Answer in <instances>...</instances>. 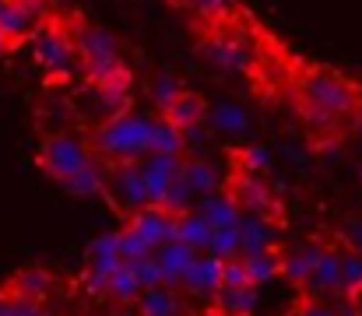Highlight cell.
<instances>
[{
	"mask_svg": "<svg viewBox=\"0 0 362 316\" xmlns=\"http://www.w3.org/2000/svg\"><path fill=\"white\" fill-rule=\"evenodd\" d=\"M180 95H183V88H180V81H176V78H169V74H158V78L151 81V103L158 105L162 112L176 103Z\"/></svg>",
	"mask_w": 362,
	"mask_h": 316,
	"instance_id": "obj_29",
	"label": "cell"
},
{
	"mask_svg": "<svg viewBox=\"0 0 362 316\" xmlns=\"http://www.w3.org/2000/svg\"><path fill=\"white\" fill-rule=\"evenodd\" d=\"M211 225L201 218V214H180V221H176V239L180 242H187V246H194V250H208V242H211Z\"/></svg>",
	"mask_w": 362,
	"mask_h": 316,
	"instance_id": "obj_25",
	"label": "cell"
},
{
	"mask_svg": "<svg viewBox=\"0 0 362 316\" xmlns=\"http://www.w3.org/2000/svg\"><path fill=\"white\" fill-rule=\"evenodd\" d=\"M183 148H187L183 130H176V127L165 123V119H155V127H151V141H148V155H180Z\"/></svg>",
	"mask_w": 362,
	"mask_h": 316,
	"instance_id": "obj_24",
	"label": "cell"
},
{
	"mask_svg": "<svg viewBox=\"0 0 362 316\" xmlns=\"http://www.w3.org/2000/svg\"><path fill=\"white\" fill-rule=\"evenodd\" d=\"M240 162H243V172H257V176H260V172L267 169V162H271V158H267V151H264V148H243Z\"/></svg>",
	"mask_w": 362,
	"mask_h": 316,
	"instance_id": "obj_32",
	"label": "cell"
},
{
	"mask_svg": "<svg viewBox=\"0 0 362 316\" xmlns=\"http://www.w3.org/2000/svg\"><path fill=\"white\" fill-rule=\"evenodd\" d=\"M32 21H35L32 11H25V7L14 4V0H4V7H0V35H4L7 42H21V39L32 32Z\"/></svg>",
	"mask_w": 362,
	"mask_h": 316,
	"instance_id": "obj_23",
	"label": "cell"
},
{
	"mask_svg": "<svg viewBox=\"0 0 362 316\" xmlns=\"http://www.w3.org/2000/svg\"><path fill=\"white\" fill-rule=\"evenodd\" d=\"M7 49H11V42H7V39H4V35H0V57H4V53H7Z\"/></svg>",
	"mask_w": 362,
	"mask_h": 316,
	"instance_id": "obj_36",
	"label": "cell"
},
{
	"mask_svg": "<svg viewBox=\"0 0 362 316\" xmlns=\"http://www.w3.org/2000/svg\"><path fill=\"white\" fill-rule=\"evenodd\" d=\"M103 194L110 197V204L120 211L123 218H134L137 211L151 208L148 201V187L141 180L137 162H120V165H106V187Z\"/></svg>",
	"mask_w": 362,
	"mask_h": 316,
	"instance_id": "obj_3",
	"label": "cell"
},
{
	"mask_svg": "<svg viewBox=\"0 0 362 316\" xmlns=\"http://www.w3.org/2000/svg\"><path fill=\"white\" fill-rule=\"evenodd\" d=\"M204 53H208V60L211 64H218L222 71H246L250 67V49L243 46L240 39H233V35H211L208 42H204Z\"/></svg>",
	"mask_w": 362,
	"mask_h": 316,
	"instance_id": "obj_14",
	"label": "cell"
},
{
	"mask_svg": "<svg viewBox=\"0 0 362 316\" xmlns=\"http://www.w3.org/2000/svg\"><path fill=\"white\" fill-rule=\"evenodd\" d=\"M4 288L28 303H49V295L57 292V278L46 267H21L18 274H11V281Z\"/></svg>",
	"mask_w": 362,
	"mask_h": 316,
	"instance_id": "obj_12",
	"label": "cell"
},
{
	"mask_svg": "<svg viewBox=\"0 0 362 316\" xmlns=\"http://www.w3.org/2000/svg\"><path fill=\"white\" fill-rule=\"evenodd\" d=\"M341 292L345 295H362V250L359 246H341Z\"/></svg>",
	"mask_w": 362,
	"mask_h": 316,
	"instance_id": "obj_26",
	"label": "cell"
},
{
	"mask_svg": "<svg viewBox=\"0 0 362 316\" xmlns=\"http://www.w3.org/2000/svg\"><path fill=\"white\" fill-rule=\"evenodd\" d=\"M296 313L299 316H338L334 310H331V303H327V299H303Z\"/></svg>",
	"mask_w": 362,
	"mask_h": 316,
	"instance_id": "obj_33",
	"label": "cell"
},
{
	"mask_svg": "<svg viewBox=\"0 0 362 316\" xmlns=\"http://www.w3.org/2000/svg\"><path fill=\"white\" fill-rule=\"evenodd\" d=\"M194 257H197V250L187 246V242H180V239L158 246V250H155V260H158V267H162L165 285H180V278H183V271L194 264Z\"/></svg>",
	"mask_w": 362,
	"mask_h": 316,
	"instance_id": "obj_15",
	"label": "cell"
},
{
	"mask_svg": "<svg viewBox=\"0 0 362 316\" xmlns=\"http://www.w3.org/2000/svg\"><path fill=\"white\" fill-rule=\"evenodd\" d=\"M288 316H299V313H288Z\"/></svg>",
	"mask_w": 362,
	"mask_h": 316,
	"instance_id": "obj_37",
	"label": "cell"
},
{
	"mask_svg": "<svg viewBox=\"0 0 362 316\" xmlns=\"http://www.w3.org/2000/svg\"><path fill=\"white\" fill-rule=\"evenodd\" d=\"M137 169H141V180H144V187H148V201H151L155 208H162L169 187H173V183L180 180V172H183V162H180V155H144V158L137 162Z\"/></svg>",
	"mask_w": 362,
	"mask_h": 316,
	"instance_id": "obj_7",
	"label": "cell"
},
{
	"mask_svg": "<svg viewBox=\"0 0 362 316\" xmlns=\"http://www.w3.org/2000/svg\"><path fill=\"white\" fill-rule=\"evenodd\" d=\"M324 250H327V242H324V239H306V242L292 246L288 253H281V278H285L288 285L303 288V285H306V278L313 274L317 260L324 257Z\"/></svg>",
	"mask_w": 362,
	"mask_h": 316,
	"instance_id": "obj_9",
	"label": "cell"
},
{
	"mask_svg": "<svg viewBox=\"0 0 362 316\" xmlns=\"http://www.w3.org/2000/svg\"><path fill=\"white\" fill-rule=\"evenodd\" d=\"M106 316H137V313H134V306H120V310H113V313H106Z\"/></svg>",
	"mask_w": 362,
	"mask_h": 316,
	"instance_id": "obj_34",
	"label": "cell"
},
{
	"mask_svg": "<svg viewBox=\"0 0 362 316\" xmlns=\"http://www.w3.org/2000/svg\"><path fill=\"white\" fill-rule=\"evenodd\" d=\"M35 60L49 78H71L74 71V42L60 28H42L35 35Z\"/></svg>",
	"mask_w": 362,
	"mask_h": 316,
	"instance_id": "obj_5",
	"label": "cell"
},
{
	"mask_svg": "<svg viewBox=\"0 0 362 316\" xmlns=\"http://www.w3.org/2000/svg\"><path fill=\"white\" fill-rule=\"evenodd\" d=\"M60 187H64L71 197H99L103 187H106V165H103L99 158H92L81 172H74L71 180H64Z\"/></svg>",
	"mask_w": 362,
	"mask_h": 316,
	"instance_id": "obj_20",
	"label": "cell"
},
{
	"mask_svg": "<svg viewBox=\"0 0 362 316\" xmlns=\"http://www.w3.org/2000/svg\"><path fill=\"white\" fill-rule=\"evenodd\" d=\"M211 228H226V225H236L240 221L243 211L236 208V201L229 197V194H204V201H201V211H197Z\"/></svg>",
	"mask_w": 362,
	"mask_h": 316,
	"instance_id": "obj_22",
	"label": "cell"
},
{
	"mask_svg": "<svg viewBox=\"0 0 362 316\" xmlns=\"http://www.w3.org/2000/svg\"><path fill=\"white\" fill-rule=\"evenodd\" d=\"M141 278H137V271H134V264H127L123 260L120 267L110 274V281H106V299L110 303H117V306H134V299L141 295Z\"/></svg>",
	"mask_w": 362,
	"mask_h": 316,
	"instance_id": "obj_17",
	"label": "cell"
},
{
	"mask_svg": "<svg viewBox=\"0 0 362 316\" xmlns=\"http://www.w3.org/2000/svg\"><path fill=\"white\" fill-rule=\"evenodd\" d=\"M222 285H226V288H243V285H253V281H250V274H246L243 257H229V260H222ZM222 285H218V288H222Z\"/></svg>",
	"mask_w": 362,
	"mask_h": 316,
	"instance_id": "obj_30",
	"label": "cell"
},
{
	"mask_svg": "<svg viewBox=\"0 0 362 316\" xmlns=\"http://www.w3.org/2000/svg\"><path fill=\"white\" fill-rule=\"evenodd\" d=\"M352 235H356V246L362 250V225H356V232H352Z\"/></svg>",
	"mask_w": 362,
	"mask_h": 316,
	"instance_id": "obj_35",
	"label": "cell"
},
{
	"mask_svg": "<svg viewBox=\"0 0 362 316\" xmlns=\"http://www.w3.org/2000/svg\"><path fill=\"white\" fill-rule=\"evenodd\" d=\"M180 285H183L190 295L211 299V295L218 292V285H222V260H218V257H211V253H204V257L197 253V257H194V264L183 271Z\"/></svg>",
	"mask_w": 362,
	"mask_h": 316,
	"instance_id": "obj_10",
	"label": "cell"
},
{
	"mask_svg": "<svg viewBox=\"0 0 362 316\" xmlns=\"http://www.w3.org/2000/svg\"><path fill=\"white\" fill-rule=\"evenodd\" d=\"M162 116H165V123H173L176 130H190V127H201V123L208 119V103H204L201 95H194V92H183Z\"/></svg>",
	"mask_w": 362,
	"mask_h": 316,
	"instance_id": "obj_16",
	"label": "cell"
},
{
	"mask_svg": "<svg viewBox=\"0 0 362 316\" xmlns=\"http://www.w3.org/2000/svg\"><path fill=\"white\" fill-rule=\"evenodd\" d=\"M208 119H211L215 130H222V134H243V130L250 127L246 112H243L236 103H222V105H215V109H208Z\"/></svg>",
	"mask_w": 362,
	"mask_h": 316,
	"instance_id": "obj_28",
	"label": "cell"
},
{
	"mask_svg": "<svg viewBox=\"0 0 362 316\" xmlns=\"http://www.w3.org/2000/svg\"><path fill=\"white\" fill-rule=\"evenodd\" d=\"M243 264H246V274H250V281H253L257 288L267 285V281H274V278L281 274V253H278L274 246L243 253Z\"/></svg>",
	"mask_w": 362,
	"mask_h": 316,
	"instance_id": "obj_21",
	"label": "cell"
},
{
	"mask_svg": "<svg viewBox=\"0 0 362 316\" xmlns=\"http://www.w3.org/2000/svg\"><path fill=\"white\" fill-rule=\"evenodd\" d=\"M134 313L137 316H183V299L176 292V285H144L141 295L134 299Z\"/></svg>",
	"mask_w": 362,
	"mask_h": 316,
	"instance_id": "obj_13",
	"label": "cell"
},
{
	"mask_svg": "<svg viewBox=\"0 0 362 316\" xmlns=\"http://www.w3.org/2000/svg\"><path fill=\"white\" fill-rule=\"evenodd\" d=\"M151 127L155 119L148 112H120L110 116L92 141V155L106 158V165H120V162H141L148 155V141H151Z\"/></svg>",
	"mask_w": 362,
	"mask_h": 316,
	"instance_id": "obj_1",
	"label": "cell"
},
{
	"mask_svg": "<svg viewBox=\"0 0 362 316\" xmlns=\"http://www.w3.org/2000/svg\"><path fill=\"white\" fill-rule=\"evenodd\" d=\"M303 95H306L310 105H317V109H324V112H331V116H349V112L359 105L356 88H352L349 81L327 74V71L306 74V78H303Z\"/></svg>",
	"mask_w": 362,
	"mask_h": 316,
	"instance_id": "obj_4",
	"label": "cell"
},
{
	"mask_svg": "<svg viewBox=\"0 0 362 316\" xmlns=\"http://www.w3.org/2000/svg\"><path fill=\"white\" fill-rule=\"evenodd\" d=\"M78 53L81 64H95V60H113L117 57V42L106 28H81L78 32Z\"/></svg>",
	"mask_w": 362,
	"mask_h": 316,
	"instance_id": "obj_19",
	"label": "cell"
},
{
	"mask_svg": "<svg viewBox=\"0 0 362 316\" xmlns=\"http://www.w3.org/2000/svg\"><path fill=\"white\" fill-rule=\"evenodd\" d=\"M215 310L218 316H253L257 310V285H243V288H218L215 295Z\"/></svg>",
	"mask_w": 362,
	"mask_h": 316,
	"instance_id": "obj_18",
	"label": "cell"
},
{
	"mask_svg": "<svg viewBox=\"0 0 362 316\" xmlns=\"http://www.w3.org/2000/svg\"><path fill=\"white\" fill-rule=\"evenodd\" d=\"M229 197L236 201V208L243 214H260V218H274L278 214V201H274V194H271V187L257 176V172H243L233 180V190H229Z\"/></svg>",
	"mask_w": 362,
	"mask_h": 316,
	"instance_id": "obj_6",
	"label": "cell"
},
{
	"mask_svg": "<svg viewBox=\"0 0 362 316\" xmlns=\"http://www.w3.org/2000/svg\"><path fill=\"white\" fill-rule=\"evenodd\" d=\"M130 221V228L151 246V250H158V246H165V242H173L176 239V214H169L165 208H144V211H137L134 218H127Z\"/></svg>",
	"mask_w": 362,
	"mask_h": 316,
	"instance_id": "obj_8",
	"label": "cell"
},
{
	"mask_svg": "<svg viewBox=\"0 0 362 316\" xmlns=\"http://www.w3.org/2000/svg\"><path fill=\"white\" fill-rule=\"evenodd\" d=\"M92 158H95L92 148H88L85 141H78L74 134H53V137H46L42 148H39V165H42V172L53 176L57 183H64V180H71L74 172H81Z\"/></svg>",
	"mask_w": 362,
	"mask_h": 316,
	"instance_id": "obj_2",
	"label": "cell"
},
{
	"mask_svg": "<svg viewBox=\"0 0 362 316\" xmlns=\"http://www.w3.org/2000/svg\"><path fill=\"white\" fill-rule=\"evenodd\" d=\"M183 180L190 183V190L194 194H215L218 190V176H215V169L208 165V162H201V158H190V162H183Z\"/></svg>",
	"mask_w": 362,
	"mask_h": 316,
	"instance_id": "obj_27",
	"label": "cell"
},
{
	"mask_svg": "<svg viewBox=\"0 0 362 316\" xmlns=\"http://www.w3.org/2000/svg\"><path fill=\"white\" fill-rule=\"evenodd\" d=\"M303 292H306V299H327V295L341 292V257H338L334 246L324 250V257L317 260V267L306 278Z\"/></svg>",
	"mask_w": 362,
	"mask_h": 316,
	"instance_id": "obj_11",
	"label": "cell"
},
{
	"mask_svg": "<svg viewBox=\"0 0 362 316\" xmlns=\"http://www.w3.org/2000/svg\"><path fill=\"white\" fill-rule=\"evenodd\" d=\"M183 4L201 18H226L233 11V0H183Z\"/></svg>",
	"mask_w": 362,
	"mask_h": 316,
	"instance_id": "obj_31",
	"label": "cell"
}]
</instances>
